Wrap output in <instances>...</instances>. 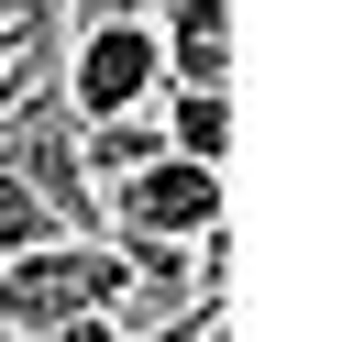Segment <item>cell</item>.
<instances>
[{"label":"cell","instance_id":"obj_1","mask_svg":"<svg viewBox=\"0 0 353 342\" xmlns=\"http://www.w3.org/2000/svg\"><path fill=\"white\" fill-rule=\"evenodd\" d=\"M121 298H132V265L110 232H55L33 254H0V342H55L66 320L121 309Z\"/></svg>","mask_w":353,"mask_h":342},{"label":"cell","instance_id":"obj_2","mask_svg":"<svg viewBox=\"0 0 353 342\" xmlns=\"http://www.w3.org/2000/svg\"><path fill=\"white\" fill-rule=\"evenodd\" d=\"M55 77H66V110H77V121H121V110H154V99H165V22H154V11H121V22H77Z\"/></svg>","mask_w":353,"mask_h":342},{"label":"cell","instance_id":"obj_3","mask_svg":"<svg viewBox=\"0 0 353 342\" xmlns=\"http://www.w3.org/2000/svg\"><path fill=\"white\" fill-rule=\"evenodd\" d=\"M110 232H165V243H210L221 232V165H199V154H154V165H132L121 188H110Z\"/></svg>","mask_w":353,"mask_h":342},{"label":"cell","instance_id":"obj_4","mask_svg":"<svg viewBox=\"0 0 353 342\" xmlns=\"http://www.w3.org/2000/svg\"><path fill=\"white\" fill-rule=\"evenodd\" d=\"M165 88H232V0H165Z\"/></svg>","mask_w":353,"mask_h":342},{"label":"cell","instance_id":"obj_5","mask_svg":"<svg viewBox=\"0 0 353 342\" xmlns=\"http://www.w3.org/2000/svg\"><path fill=\"white\" fill-rule=\"evenodd\" d=\"M88 132V177H99V199L132 177V165H154L165 154V110H121V121H77Z\"/></svg>","mask_w":353,"mask_h":342},{"label":"cell","instance_id":"obj_6","mask_svg":"<svg viewBox=\"0 0 353 342\" xmlns=\"http://www.w3.org/2000/svg\"><path fill=\"white\" fill-rule=\"evenodd\" d=\"M154 110H165V143L176 154H199V165L232 154V88H165Z\"/></svg>","mask_w":353,"mask_h":342},{"label":"cell","instance_id":"obj_7","mask_svg":"<svg viewBox=\"0 0 353 342\" xmlns=\"http://www.w3.org/2000/svg\"><path fill=\"white\" fill-rule=\"evenodd\" d=\"M110 243H121L132 287H154V298H176V287H221V276H199V243H165V232H110Z\"/></svg>","mask_w":353,"mask_h":342},{"label":"cell","instance_id":"obj_8","mask_svg":"<svg viewBox=\"0 0 353 342\" xmlns=\"http://www.w3.org/2000/svg\"><path fill=\"white\" fill-rule=\"evenodd\" d=\"M66 221H55V199L22 177V165H0V254H33V243H55Z\"/></svg>","mask_w":353,"mask_h":342},{"label":"cell","instance_id":"obj_9","mask_svg":"<svg viewBox=\"0 0 353 342\" xmlns=\"http://www.w3.org/2000/svg\"><path fill=\"white\" fill-rule=\"evenodd\" d=\"M143 342H232V331H221V287H188V309H176L165 331H143Z\"/></svg>","mask_w":353,"mask_h":342},{"label":"cell","instance_id":"obj_10","mask_svg":"<svg viewBox=\"0 0 353 342\" xmlns=\"http://www.w3.org/2000/svg\"><path fill=\"white\" fill-rule=\"evenodd\" d=\"M55 342H132V331H121V309H88V320H66Z\"/></svg>","mask_w":353,"mask_h":342}]
</instances>
